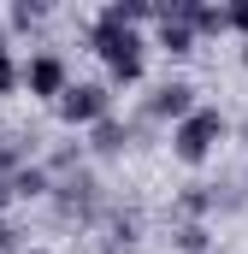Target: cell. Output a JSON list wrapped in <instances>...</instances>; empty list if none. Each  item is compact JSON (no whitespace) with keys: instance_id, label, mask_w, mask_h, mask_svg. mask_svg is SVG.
Returning a JSON list of instances; mask_svg holds the SVG:
<instances>
[{"instance_id":"5bb4252c","label":"cell","mask_w":248,"mask_h":254,"mask_svg":"<svg viewBox=\"0 0 248 254\" xmlns=\"http://www.w3.org/2000/svg\"><path fill=\"white\" fill-rule=\"evenodd\" d=\"M0 54H6V30H0Z\"/></svg>"},{"instance_id":"30bf717a","label":"cell","mask_w":248,"mask_h":254,"mask_svg":"<svg viewBox=\"0 0 248 254\" xmlns=\"http://www.w3.org/2000/svg\"><path fill=\"white\" fill-rule=\"evenodd\" d=\"M89 136H95V142H89L95 154H119V148H124V125H113V119H107V125H95Z\"/></svg>"},{"instance_id":"52a82bcc","label":"cell","mask_w":248,"mask_h":254,"mask_svg":"<svg viewBox=\"0 0 248 254\" xmlns=\"http://www.w3.org/2000/svg\"><path fill=\"white\" fill-rule=\"evenodd\" d=\"M48 190H54V178H48L42 166H18V172H12V195L36 201V195H48Z\"/></svg>"},{"instance_id":"9a60e30c","label":"cell","mask_w":248,"mask_h":254,"mask_svg":"<svg viewBox=\"0 0 248 254\" xmlns=\"http://www.w3.org/2000/svg\"><path fill=\"white\" fill-rule=\"evenodd\" d=\"M24 254H48V249H24Z\"/></svg>"},{"instance_id":"7c38bea8","label":"cell","mask_w":248,"mask_h":254,"mask_svg":"<svg viewBox=\"0 0 248 254\" xmlns=\"http://www.w3.org/2000/svg\"><path fill=\"white\" fill-rule=\"evenodd\" d=\"M18 83H24V65L12 60V54H0V95H12Z\"/></svg>"},{"instance_id":"8fae6325","label":"cell","mask_w":248,"mask_h":254,"mask_svg":"<svg viewBox=\"0 0 248 254\" xmlns=\"http://www.w3.org/2000/svg\"><path fill=\"white\" fill-rule=\"evenodd\" d=\"M42 18H48V0H18V6H12V24H18V30H30V24H42Z\"/></svg>"},{"instance_id":"6da1fadb","label":"cell","mask_w":248,"mask_h":254,"mask_svg":"<svg viewBox=\"0 0 248 254\" xmlns=\"http://www.w3.org/2000/svg\"><path fill=\"white\" fill-rule=\"evenodd\" d=\"M89 48L107 60V77L124 83V89L148 77V42H142V30H136V24H107V18H95Z\"/></svg>"},{"instance_id":"9c48e42d","label":"cell","mask_w":248,"mask_h":254,"mask_svg":"<svg viewBox=\"0 0 248 254\" xmlns=\"http://www.w3.org/2000/svg\"><path fill=\"white\" fill-rule=\"evenodd\" d=\"M178 249L184 254H213V231H207L201 219H189L184 231H178Z\"/></svg>"},{"instance_id":"e0dca14e","label":"cell","mask_w":248,"mask_h":254,"mask_svg":"<svg viewBox=\"0 0 248 254\" xmlns=\"http://www.w3.org/2000/svg\"><path fill=\"white\" fill-rule=\"evenodd\" d=\"M0 154H6V148H0Z\"/></svg>"},{"instance_id":"ba28073f","label":"cell","mask_w":248,"mask_h":254,"mask_svg":"<svg viewBox=\"0 0 248 254\" xmlns=\"http://www.w3.org/2000/svg\"><path fill=\"white\" fill-rule=\"evenodd\" d=\"M231 30V6H201L195 0V36H225Z\"/></svg>"},{"instance_id":"2e32d148","label":"cell","mask_w":248,"mask_h":254,"mask_svg":"<svg viewBox=\"0 0 248 254\" xmlns=\"http://www.w3.org/2000/svg\"><path fill=\"white\" fill-rule=\"evenodd\" d=\"M243 71H248V48H243Z\"/></svg>"},{"instance_id":"5b68a950","label":"cell","mask_w":248,"mask_h":254,"mask_svg":"<svg viewBox=\"0 0 248 254\" xmlns=\"http://www.w3.org/2000/svg\"><path fill=\"white\" fill-rule=\"evenodd\" d=\"M148 113H154V119L184 125L189 113H195V89H189V83H160V89H154V101H148Z\"/></svg>"},{"instance_id":"4fadbf2b","label":"cell","mask_w":248,"mask_h":254,"mask_svg":"<svg viewBox=\"0 0 248 254\" xmlns=\"http://www.w3.org/2000/svg\"><path fill=\"white\" fill-rule=\"evenodd\" d=\"M231 30H243V36H248V0H237V6H231Z\"/></svg>"},{"instance_id":"ac0fdd59","label":"cell","mask_w":248,"mask_h":254,"mask_svg":"<svg viewBox=\"0 0 248 254\" xmlns=\"http://www.w3.org/2000/svg\"><path fill=\"white\" fill-rule=\"evenodd\" d=\"M213 254H219V249H213Z\"/></svg>"},{"instance_id":"3957f363","label":"cell","mask_w":248,"mask_h":254,"mask_svg":"<svg viewBox=\"0 0 248 254\" xmlns=\"http://www.w3.org/2000/svg\"><path fill=\"white\" fill-rule=\"evenodd\" d=\"M54 113H60V125L71 130H95L113 119V89L107 83H71L60 101H54Z\"/></svg>"},{"instance_id":"8992f818","label":"cell","mask_w":248,"mask_h":254,"mask_svg":"<svg viewBox=\"0 0 248 254\" xmlns=\"http://www.w3.org/2000/svg\"><path fill=\"white\" fill-rule=\"evenodd\" d=\"M154 42L166 48V54H195V24H184V18H160V30H154Z\"/></svg>"},{"instance_id":"277c9868","label":"cell","mask_w":248,"mask_h":254,"mask_svg":"<svg viewBox=\"0 0 248 254\" xmlns=\"http://www.w3.org/2000/svg\"><path fill=\"white\" fill-rule=\"evenodd\" d=\"M24 89H30L36 101H60L65 89H71L65 60H60V54H30V60H24Z\"/></svg>"},{"instance_id":"7a4b0ae2","label":"cell","mask_w":248,"mask_h":254,"mask_svg":"<svg viewBox=\"0 0 248 254\" xmlns=\"http://www.w3.org/2000/svg\"><path fill=\"white\" fill-rule=\"evenodd\" d=\"M225 113H213V107H195L184 125H172V154L184 160V166H207L213 160V148L225 142Z\"/></svg>"}]
</instances>
